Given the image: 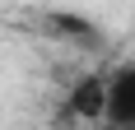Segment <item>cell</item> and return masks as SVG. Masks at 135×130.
<instances>
[{
  "mask_svg": "<svg viewBox=\"0 0 135 130\" xmlns=\"http://www.w3.org/2000/svg\"><path fill=\"white\" fill-rule=\"evenodd\" d=\"M65 107L79 116V126H98L103 112H107V74H84L75 88H70Z\"/></svg>",
  "mask_w": 135,
  "mask_h": 130,
  "instance_id": "obj_2",
  "label": "cell"
},
{
  "mask_svg": "<svg viewBox=\"0 0 135 130\" xmlns=\"http://www.w3.org/2000/svg\"><path fill=\"white\" fill-rule=\"evenodd\" d=\"M103 121L121 126V130H135V56L121 61L107 74V112H103Z\"/></svg>",
  "mask_w": 135,
  "mask_h": 130,
  "instance_id": "obj_1",
  "label": "cell"
},
{
  "mask_svg": "<svg viewBox=\"0 0 135 130\" xmlns=\"http://www.w3.org/2000/svg\"><path fill=\"white\" fill-rule=\"evenodd\" d=\"M75 130H121V126H107V121H98V126H75Z\"/></svg>",
  "mask_w": 135,
  "mask_h": 130,
  "instance_id": "obj_3",
  "label": "cell"
}]
</instances>
